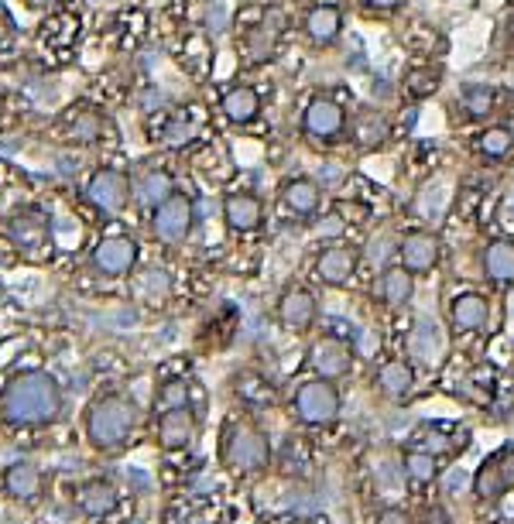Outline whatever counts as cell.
Wrapping results in <instances>:
<instances>
[{"label": "cell", "mask_w": 514, "mask_h": 524, "mask_svg": "<svg viewBox=\"0 0 514 524\" xmlns=\"http://www.w3.org/2000/svg\"><path fill=\"white\" fill-rule=\"evenodd\" d=\"M196 223V206L186 192H172L158 209H151V233L162 244H182Z\"/></svg>", "instance_id": "obj_7"}, {"label": "cell", "mask_w": 514, "mask_h": 524, "mask_svg": "<svg viewBox=\"0 0 514 524\" xmlns=\"http://www.w3.org/2000/svg\"><path fill=\"white\" fill-rule=\"evenodd\" d=\"M302 127L305 134L316 137V141H333V137H340L343 127H347V114H343L340 103L319 96V100H312L309 107H305Z\"/></svg>", "instance_id": "obj_15"}, {"label": "cell", "mask_w": 514, "mask_h": 524, "mask_svg": "<svg viewBox=\"0 0 514 524\" xmlns=\"http://www.w3.org/2000/svg\"><path fill=\"white\" fill-rule=\"evenodd\" d=\"M377 388H381V394H388V398H408L415 388V370L408 360H388V364H381V370H377Z\"/></svg>", "instance_id": "obj_23"}, {"label": "cell", "mask_w": 514, "mask_h": 524, "mask_svg": "<svg viewBox=\"0 0 514 524\" xmlns=\"http://www.w3.org/2000/svg\"><path fill=\"white\" fill-rule=\"evenodd\" d=\"M401 466H405V477L412 480L415 487H425V483H432L439 477V459L432 453H425V449H412V453H405Z\"/></svg>", "instance_id": "obj_31"}, {"label": "cell", "mask_w": 514, "mask_h": 524, "mask_svg": "<svg viewBox=\"0 0 514 524\" xmlns=\"http://www.w3.org/2000/svg\"><path fill=\"white\" fill-rule=\"evenodd\" d=\"M353 271H357V251H353V247H343V244L326 247V251L319 254V261H316V274L333 288L350 285Z\"/></svg>", "instance_id": "obj_19"}, {"label": "cell", "mask_w": 514, "mask_h": 524, "mask_svg": "<svg viewBox=\"0 0 514 524\" xmlns=\"http://www.w3.org/2000/svg\"><path fill=\"white\" fill-rule=\"evenodd\" d=\"M192 405V384L175 377V381H165L155 394V411H172V408H189Z\"/></svg>", "instance_id": "obj_33"}, {"label": "cell", "mask_w": 514, "mask_h": 524, "mask_svg": "<svg viewBox=\"0 0 514 524\" xmlns=\"http://www.w3.org/2000/svg\"><path fill=\"white\" fill-rule=\"evenodd\" d=\"M275 45H278V31L275 24H257L244 35V52L251 62H268L275 55Z\"/></svg>", "instance_id": "obj_30"}, {"label": "cell", "mask_w": 514, "mask_h": 524, "mask_svg": "<svg viewBox=\"0 0 514 524\" xmlns=\"http://www.w3.org/2000/svg\"><path fill=\"white\" fill-rule=\"evenodd\" d=\"M422 524H453V521H449V514L443 511V507H429V511H425V518H422Z\"/></svg>", "instance_id": "obj_40"}, {"label": "cell", "mask_w": 514, "mask_h": 524, "mask_svg": "<svg viewBox=\"0 0 514 524\" xmlns=\"http://www.w3.org/2000/svg\"><path fill=\"white\" fill-rule=\"evenodd\" d=\"M309 364L319 377H323V381H340V377L350 374L353 353H350V346L343 340H336V336H323V340L312 343Z\"/></svg>", "instance_id": "obj_14"}, {"label": "cell", "mask_w": 514, "mask_h": 524, "mask_svg": "<svg viewBox=\"0 0 514 524\" xmlns=\"http://www.w3.org/2000/svg\"><path fill=\"white\" fill-rule=\"evenodd\" d=\"M138 257H141L138 240L127 237V233H110V237L96 240V247L90 251V271L96 278L117 281L138 268Z\"/></svg>", "instance_id": "obj_6"}, {"label": "cell", "mask_w": 514, "mask_h": 524, "mask_svg": "<svg viewBox=\"0 0 514 524\" xmlns=\"http://www.w3.org/2000/svg\"><path fill=\"white\" fill-rule=\"evenodd\" d=\"M220 110L230 124H251V120L261 114V96H257L254 86H234V90L223 93L220 100Z\"/></svg>", "instance_id": "obj_22"}, {"label": "cell", "mask_w": 514, "mask_h": 524, "mask_svg": "<svg viewBox=\"0 0 514 524\" xmlns=\"http://www.w3.org/2000/svg\"><path fill=\"white\" fill-rule=\"evenodd\" d=\"M199 435V418L196 411L189 408H172V411H162L158 415V425H155V439L158 446L168 449V453H179V449H189Z\"/></svg>", "instance_id": "obj_11"}, {"label": "cell", "mask_w": 514, "mask_h": 524, "mask_svg": "<svg viewBox=\"0 0 514 524\" xmlns=\"http://www.w3.org/2000/svg\"><path fill=\"white\" fill-rule=\"evenodd\" d=\"M278 322L288 329V333H305V329L316 322V298L312 292H305V288H288V292H281L278 305Z\"/></svg>", "instance_id": "obj_16"}, {"label": "cell", "mask_w": 514, "mask_h": 524, "mask_svg": "<svg viewBox=\"0 0 514 524\" xmlns=\"http://www.w3.org/2000/svg\"><path fill=\"white\" fill-rule=\"evenodd\" d=\"M0 490H4L7 501L24 504V507H35L45 497L48 480L42 473V466L28 463V459H18V463L4 466V477H0Z\"/></svg>", "instance_id": "obj_9"}, {"label": "cell", "mask_w": 514, "mask_h": 524, "mask_svg": "<svg viewBox=\"0 0 514 524\" xmlns=\"http://www.w3.org/2000/svg\"><path fill=\"white\" fill-rule=\"evenodd\" d=\"M220 463L237 477H254V473L268 470L271 463V442L268 435L257 429L247 418H237L223 429L220 439Z\"/></svg>", "instance_id": "obj_3"}, {"label": "cell", "mask_w": 514, "mask_h": 524, "mask_svg": "<svg viewBox=\"0 0 514 524\" xmlns=\"http://www.w3.org/2000/svg\"><path fill=\"white\" fill-rule=\"evenodd\" d=\"M66 411V394L48 370H18L0 388V422L7 429H45Z\"/></svg>", "instance_id": "obj_1"}, {"label": "cell", "mask_w": 514, "mask_h": 524, "mask_svg": "<svg viewBox=\"0 0 514 524\" xmlns=\"http://www.w3.org/2000/svg\"><path fill=\"white\" fill-rule=\"evenodd\" d=\"M398 257H401V268H408L412 274H425L439 264V240L432 233H408L398 247Z\"/></svg>", "instance_id": "obj_17"}, {"label": "cell", "mask_w": 514, "mask_h": 524, "mask_svg": "<svg viewBox=\"0 0 514 524\" xmlns=\"http://www.w3.org/2000/svg\"><path fill=\"white\" fill-rule=\"evenodd\" d=\"M326 227H319V230H323V233H329V237H336V233H340L343 230V220H340V216H326Z\"/></svg>", "instance_id": "obj_42"}, {"label": "cell", "mask_w": 514, "mask_h": 524, "mask_svg": "<svg viewBox=\"0 0 514 524\" xmlns=\"http://www.w3.org/2000/svg\"><path fill=\"white\" fill-rule=\"evenodd\" d=\"M285 524H316V521H309V518H292V521H285Z\"/></svg>", "instance_id": "obj_44"}, {"label": "cell", "mask_w": 514, "mask_h": 524, "mask_svg": "<svg viewBox=\"0 0 514 524\" xmlns=\"http://www.w3.org/2000/svg\"><path fill=\"white\" fill-rule=\"evenodd\" d=\"M172 192H175V182L165 168H144L141 175H134L131 179V196L138 199V206L158 209Z\"/></svg>", "instance_id": "obj_20"}, {"label": "cell", "mask_w": 514, "mask_h": 524, "mask_svg": "<svg viewBox=\"0 0 514 524\" xmlns=\"http://www.w3.org/2000/svg\"><path fill=\"white\" fill-rule=\"evenodd\" d=\"M449 316H453L456 329H463V333H477V329L487 326L491 305H487V298H480V295H460V298H453Z\"/></svg>", "instance_id": "obj_24"}, {"label": "cell", "mask_w": 514, "mask_h": 524, "mask_svg": "<svg viewBox=\"0 0 514 524\" xmlns=\"http://www.w3.org/2000/svg\"><path fill=\"white\" fill-rule=\"evenodd\" d=\"M504 127H508V131L514 134V110H511V120H508V124H504Z\"/></svg>", "instance_id": "obj_45"}, {"label": "cell", "mask_w": 514, "mask_h": 524, "mask_svg": "<svg viewBox=\"0 0 514 524\" xmlns=\"http://www.w3.org/2000/svg\"><path fill=\"white\" fill-rule=\"evenodd\" d=\"M4 237H7V244H11L21 257H28V261L42 257L48 247H52L48 216L42 213V209H35V206L14 209V213L4 220Z\"/></svg>", "instance_id": "obj_4"}, {"label": "cell", "mask_w": 514, "mask_h": 524, "mask_svg": "<svg viewBox=\"0 0 514 524\" xmlns=\"http://www.w3.org/2000/svg\"><path fill=\"white\" fill-rule=\"evenodd\" d=\"M59 134L66 137L69 144H83V148H93V144L103 141L107 134V117L96 107H69L66 114L59 117Z\"/></svg>", "instance_id": "obj_13"}, {"label": "cell", "mask_w": 514, "mask_h": 524, "mask_svg": "<svg viewBox=\"0 0 514 524\" xmlns=\"http://www.w3.org/2000/svg\"><path fill=\"white\" fill-rule=\"evenodd\" d=\"M83 199L100 216H120L131 203V175L120 168H96L83 185Z\"/></svg>", "instance_id": "obj_5"}, {"label": "cell", "mask_w": 514, "mask_h": 524, "mask_svg": "<svg viewBox=\"0 0 514 524\" xmlns=\"http://www.w3.org/2000/svg\"><path fill=\"white\" fill-rule=\"evenodd\" d=\"M491 107H494V93L487 90V86H470V90L463 93V110H467L470 117L491 114Z\"/></svg>", "instance_id": "obj_36"}, {"label": "cell", "mask_w": 514, "mask_h": 524, "mask_svg": "<svg viewBox=\"0 0 514 524\" xmlns=\"http://www.w3.org/2000/svg\"><path fill=\"white\" fill-rule=\"evenodd\" d=\"M412 292H415L412 271H408V268L384 271V278H381V298L391 305V309H405V305L412 302Z\"/></svg>", "instance_id": "obj_29"}, {"label": "cell", "mask_w": 514, "mask_h": 524, "mask_svg": "<svg viewBox=\"0 0 514 524\" xmlns=\"http://www.w3.org/2000/svg\"><path fill=\"white\" fill-rule=\"evenodd\" d=\"M295 418L302 425H329L340 415V391L329 381H305L299 391H295Z\"/></svg>", "instance_id": "obj_8"}, {"label": "cell", "mask_w": 514, "mask_h": 524, "mask_svg": "<svg viewBox=\"0 0 514 524\" xmlns=\"http://www.w3.org/2000/svg\"><path fill=\"white\" fill-rule=\"evenodd\" d=\"M319 199H323V192H319V185L312 179H292L281 189V203L295 216H312L319 209Z\"/></svg>", "instance_id": "obj_25"}, {"label": "cell", "mask_w": 514, "mask_h": 524, "mask_svg": "<svg viewBox=\"0 0 514 524\" xmlns=\"http://www.w3.org/2000/svg\"><path fill=\"white\" fill-rule=\"evenodd\" d=\"M4 114H7V96L0 90V124H4Z\"/></svg>", "instance_id": "obj_43"}, {"label": "cell", "mask_w": 514, "mask_h": 524, "mask_svg": "<svg viewBox=\"0 0 514 524\" xmlns=\"http://www.w3.org/2000/svg\"><path fill=\"white\" fill-rule=\"evenodd\" d=\"M223 220H227V227L237 230V233L257 230L261 227V220H264L261 199L251 196V192H230V196L223 199Z\"/></svg>", "instance_id": "obj_18"}, {"label": "cell", "mask_w": 514, "mask_h": 524, "mask_svg": "<svg viewBox=\"0 0 514 524\" xmlns=\"http://www.w3.org/2000/svg\"><path fill=\"white\" fill-rule=\"evenodd\" d=\"M511 487H514V446L484 459V466H480L477 477H473V490H477V497H484V501H497V497H504Z\"/></svg>", "instance_id": "obj_12"}, {"label": "cell", "mask_w": 514, "mask_h": 524, "mask_svg": "<svg viewBox=\"0 0 514 524\" xmlns=\"http://www.w3.org/2000/svg\"><path fill=\"white\" fill-rule=\"evenodd\" d=\"M14 42V18L7 14V7H0V52Z\"/></svg>", "instance_id": "obj_38"}, {"label": "cell", "mask_w": 514, "mask_h": 524, "mask_svg": "<svg viewBox=\"0 0 514 524\" xmlns=\"http://www.w3.org/2000/svg\"><path fill=\"white\" fill-rule=\"evenodd\" d=\"M353 134H357L360 144L371 148V144H381L384 137H388V127H384V120L377 114H360L357 124H353Z\"/></svg>", "instance_id": "obj_35"}, {"label": "cell", "mask_w": 514, "mask_h": 524, "mask_svg": "<svg viewBox=\"0 0 514 524\" xmlns=\"http://www.w3.org/2000/svg\"><path fill=\"white\" fill-rule=\"evenodd\" d=\"M138 425H141V405L131 394L120 391L96 394L90 405L83 408V435L93 453L103 456L120 453L134 439Z\"/></svg>", "instance_id": "obj_2"}, {"label": "cell", "mask_w": 514, "mask_h": 524, "mask_svg": "<svg viewBox=\"0 0 514 524\" xmlns=\"http://www.w3.org/2000/svg\"><path fill=\"white\" fill-rule=\"evenodd\" d=\"M234 394L244 405H254V408H264L275 401V388H271L268 377L254 374V370H244V374L234 377Z\"/></svg>", "instance_id": "obj_28"}, {"label": "cell", "mask_w": 514, "mask_h": 524, "mask_svg": "<svg viewBox=\"0 0 514 524\" xmlns=\"http://www.w3.org/2000/svg\"><path fill=\"white\" fill-rule=\"evenodd\" d=\"M377 524H412V518H408V511H401V507H384V511L377 514Z\"/></svg>", "instance_id": "obj_39"}, {"label": "cell", "mask_w": 514, "mask_h": 524, "mask_svg": "<svg viewBox=\"0 0 514 524\" xmlns=\"http://www.w3.org/2000/svg\"><path fill=\"white\" fill-rule=\"evenodd\" d=\"M408 93L412 96H432L439 90V72H432V69H412L408 72Z\"/></svg>", "instance_id": "obj_37"}, {"label": "cell", "mask_w": 514, "mask_h": 524, "mask_svg": "<svg viewBox=\"0 0 514 524\" xmlns=\"http://www.w3.org/2000/svg\"><path fill=\"white\" fill-rule=\"evenodd\" d=\"M340 31H343V14H340V7L319 4V7H312V11L305 14V35H309L312 45H319V48L336 45Z\"/></svg>", "instance_id": "obj_21"}, {"label": "cell", "mask_w": 514, "mask_h": 524, "mask_svg": "<svg viewBox=\"0 0 514 524\" xmlns=\"http://www.w3.org/2000/svg\"><path fill=\"white\" fill-rule=\"evenodd\" d=\"M484 271L497 285L514 281V240H494L484 247Z\"/></svg>", "instance_id": "obj_26"}, {"label": "cell", "mask_w": 514, "mask_h": 524, "mask_svg": "<svg viewBox=\"0 0 514 524\" xmlns=\"http://www.w3.org/2000/svg\"><path fill=\"white\" fill-rule=\"evenodd\" d=\"M364 7H371V11H395L401 0H360Z\"/></svg>", "instance_id": "obj_41"}, {"label": "cell", "mask_w": 514, "mask_h": 524, "mask_svg": "<svg viewBox=\"0 0 514 524\" xmlns=\"http://www.w3.org/2000/svg\"><path fill=\"white\" fill-rule=\"evenodd\" d=\"M72 504L83 518L90 521H107L110 514L120 507V490L114 480H103V477H90L83 483L72 487Z\"/></svg>", "instance_id": "obj_10"}, {"label": "cell", "mask_w": 514, "mask_h": 524, "mask_svg": "<svg viewBox=\"0 0 514 524\" xmlns=\"http://www.w3.org/2000/svg\"><path fill=\"white\" fill-rule=\"evenodd\" d=\"M412 353L419 360H436L443 353V333H439L436 322L422 319L415 322V333H412Z\"/></svg>", "instance_id": "obj_32"}, {"label": "cell", "mask_w": 514, "mask_h": 524, "mask_svg": "<svg viewBox=\"0 0 514 524\" xmlns=\"http://www.w3.org/2000/svg\"><path fill=\"white\" fill-rule=\"evenodd\" d=\"M477 148H480V155L484 158H504L514 148V134L501 124L487 127V131L477 137Z\"/></svg>", "instance_id": "obj_34"}, {"label": "cell", "mask_w": 514, "mask_h": 524, "mask_svg": "<svg viewBox=\"0 0 514 524\" xmlns=\"http://www.w3.org/2000/svg\"><path fill=\"white\" fill-rule=\"evenodd\" d=\"M0 305H4V288H0Z\"/></svg>", "instance_id": "obj_46"}, {"label": "cell", "mask_w": 514, "mask_h": 524, "mask_svg": "<svg viewBox=\"0 0 514 524\" xmlns=\"http://www.w3.org/2000/svg\"><path fill=\"white\" fill-rule=\"evenodd\" d=\"M172 295V278L162 268H148L134 278V298L141 305H162L165 298Z\"/></svg>", "instance_id": "obj_27"}]
</instances>
